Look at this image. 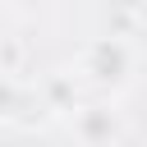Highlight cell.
<instances>
[{"mask_svg": "<svg viewBox=\"0 0 147 147\" xmlns=\"http://www.w3.org/2000/svg\"><path fill=\"white\" fill-rule=\"evenodd\" d=\"M74 138H78V147H115L119 142V110L115 106H106V101H87V106H78L74 110Z\"/></svg>", "mask_w": 147, "mask_h": 147, "instance_id": "2", "label": "cell"}, {"mask_svg": "<svg viewBox=\"0 0 147 147\" xmlns=\"http://www.w3.org/2000/svg\"><path fill=\"white\" fill-rule=\"evenodd\" d=\"M83 74H87L96 87H124L129 74H133V46H129L119 32L87 41V51H83Z\"/></svg>", "mask_w": 147, "mask_h": 147, "instance_id": "1", "label": "cell"}, {"mask_svg": "<svg viewBox=\"0 0 147 147\" xmlns=\"http://www.w3.org/2000/svg\"><path fill=\"white\" fill-rule=\"evenodd\" d=\"M41 106L46 110H78V87H74V74H51L41 78Z\"/></svg>", "mask_w": 147, "mask_h": 147, "instance_id": "3", "label": "cell"}]
</instances>
